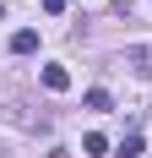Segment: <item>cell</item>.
<instances>
[{"instance_id":"cell-1","label":"cell","mask_w":152,"mask_h":158,"mask_svg":"<svg viewBox=\"0 0 152 158\" xmlns=\"http://www.w3.org/2000/svg\"><path fill=\"white\" fill-rule=\"evenodd\" d=\"M125 65H130L136 77L152 82V44H130V49H125Z\"/></svg>"},{"instance_id":"cell-2","label":"cell","mask_w":152,"mask_h":158,"mask_svg":"<svg viewBox=\"0 0 152 158\" xmlns=\"http://www.w3.org/2000/svg\"><path fill=\"white\" fill-rule=\"evenodd\" d=\"M44 87L49 93H65V87H71V71H65V65H44Z\"/></svg>"},{"instance_id":"cell-3","label":"cell","mask_w":152,"mask_h":158,"mask_svg":"<svg viewBox=\"0 0 152 158\" xmlns=\"http://www.w3.org/2000/svg\"><path fill=\"white\" fill-rule=\"evenodd\" d=\"M33 49H38V33H33V27H16L11 33V55H33Z\"/></svg>"},{"instance_id":"cell-4","label":"cell","mask_w":152,"mask_h":158,"mask_svg":"<svg viewBox=\"0 0 152 158\" xmlns=\"http://www.w3.org/2000/svg\"><path fill=\"white\" fill-rule=\"evenodd\" d=\"M92 114H103V109H114V98H109V87H87V98H82Z\"/></svg>"},{"instance_id":"cell-5","label":"cell","mask_w":152,"mask_h":158,"mask_svg":"<svg viewBox=\"0 0 152 158\" xmlns=\"http://www.w3.org/2000/svg\"><path fill=\"white\" fill-rule=\"evenodd\" d=\"M82 147H87L92 158H103V153H109V136H103V131H87V136H82Z\"/></svg>"},{"instance_id":"cell-6","label":"cell","mask_w":152,"mask_h":158,"mask_svg":"<svg viewBox=\"0 0 152 158\" xmlns=\"http://www.w3.org/2000/svg\"><path fill=\"white\" fill-rule=\"evenodd\" d=\"M141 153H147V142H141L136 131H130V136H125V142H120V158H141Z\"/></svg>"},{"instance_id":"cell-7","label":"cell","mask_w":152,"mask_h":158,"mask_svg":"<svg viewBox=\"0 0 152 158\" xmlns=\"http://www.w3.org/2000/svg\"><path fill=\"white\" fill-rule=\"evenodd\" d=\"M65 6H71V0H44V11H49V16H60Z\"/></svg>"},{"instance_id":"cell-8","label":"cell","mask_w":152,"mask_h":158,"mask_svg":"<svg viewBox=\"0 0 152 158\" xmlns=\"http://www.w3.org/2000/svg\"><path fill=\"white\" fill-rule=\"evenodd\" d=\"M0 158H6V153H0Z\"/></svg>"}]
</instances>
